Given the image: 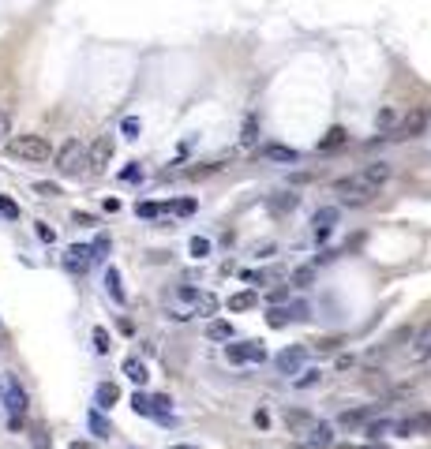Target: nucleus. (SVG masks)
<instances>
[{
	"label": "nucleus",
	"mask_w": 431,
	"mask_h": 449,
	"mask_svg": "<svg viewBox=\"0 0 431 449\" xmlns=\"http://www.w3.org/2000/svg\"><path fill=\"white\" fill-rule=\"evenodd\" d=\"M8 154L19 157V162H30V165H42L53 157V146L45 135H15V139H8Z\"/></svg>",
	"instance_id": "f257e3e1"
},
{
	"label": "nucleus",
	"mask_w": 431,
	"mask_h": 449,
	"mask_svg": "<svg viewBox=\"0 0 431 449\" xmlns=\"http://www.w3.org/2000/svg\"><path fill=\"white\" fill-rule=\"evenodd\" d=\"M334 195L341 198V206H368L379 191H375L371 183H364L360 176H345V180L334 183Z\"/></svg>",
	"instance_id": "f03ea898"
},
{
	"label": "nucleus",
	"mask_w": 431,
	"mask_h": 449,
	"mask_svg": "<svg viewBox=\"0 0 431 449\" xmlns=\"http://www.w3.org/2000/svg\"><path fill=\"white\" fill-rule=\"evenodd\" d=\"M83 165H86V146H83L79 139H68V142L57 150V172L79 176V172H83Z\"/></svg>",
	"instance_id": "7ed1b4c3"
},
{
	"label": "nucleus",
	"mask_w": 431,
	"mask_h": 449,
	"mask_svg": "<svg viewBox=\"0 0 431 449\" xmlns=\"http://www.w3.org/2000/svg\"><path fill=\"white\" fill-rule=\"evenodd\" d=\"M428 120H431L428 109L405 112V116H397V127L390 131V139H420V135H424V127H428Z\"/></svg>",
	"instance_id": "20e7f679"
},
{
	"label": "nucleus",
	"mask_w": 431,
	"mask_h": 449,
	"mask_svg": "<svg viewBox=\"0 0 431 449\" xmlns=\"http://www.w3.org/2000/svg\"><path fill=\"white\" fill-rule=\"evenodd\" d=\"M225 359H229V363H262V359H267V344H262V341L225 344Z\"/></svg>",
	"instance_id": "39448f33"
},
{
	"label": "nucleus",
	"mask_w": 431,
	"mask_h": 449,
	"mask_svg": "<svg viewBox=\"0 0 431 449\" xmlns=\"http://www.w3.org/2000/svg\"><path fill=\"white\" fill-rule=\"evenodd\" d=\"M0 400H4L8 412L23 420V412H27V389H23L15 379H4V393H0Z\"/></svg>",
	"instance_id": "423d86ee"
},
{
	"label": "nucleus",
	"mask_w": 431,
	"mask_h": 449,
	"mask_svg": "<svg viewBox=\"0 0 431 449\" xmlns=\"http://www.w3.org/2000/svg\"><path fill=\"white\" fill-rule=\"evenodd\" d=\"M304 356H308L304 344H293V348H285V352H278L274 356V367L282 374H300L304 371Z\"/></svg>",
	"instance_id": "0eeeda50"
},
{
	"label": "nucleus",
	"mask_w": 431,
	"mask_h": 449,
	"mask_svg": "<svg viewBox=\"0 0 431 449\" xmlns=\"http://www.w3.org/2000/svg\"><path fill=\"white\" fill-rule=\"evenodd\" d=\"M90 262H94L90 244H71L68 255H64V266H68L71 274H86V266H90Z\"/></svg>",
	"instance_id": "6e6552de"
},
{
	"label": "nucleus",
	"mask_w": 431,
	"mask_h": 449,
	"mask_svg": "<svg viewBox=\"0 0 431 449\" xmlns=\"http://www.w3.org/2000/svg\"><path fill=\"white\" fill-rule=\"evenodd\" d=\"M109 157H113V139H109V135H101V139L94 142L90 150H86V165H90L94 172H101V168L109 165Z\"/></svg>",
	"instance_id": "1a4fd4ad"
},
{
	"label": "nucleus",
	"mask_w": 431,
	"mask_h": 449,
	"mask_svg": "<svg viewBox=\"0 0 431 449\" xmlns=\"http://www.w3.org/2000/svg\"><path fill=\"white\" fill-rule=\"evenodd\" d=\"M360 180H364V183H371V188L379 191L382 183L390 180V165H386V162H371V165H364V168H360Z\"/></svg>",
	"instance_id": "9d476101"
},
{
	"label": "nucleus",
	"mask_w": 431,
	"mask_h": 449,
	"mask_svg": "<svg viewBox=\"0 0 431 449\" xmlns=\"http://www.w3.org/2000/svg\"><path fill=\"white\" fill-rule=\"evenodd\" d=\"M308 446H311V449H330V446H334V427H330V423H311Z\"/></svg>",
	"instance_id": "9b49d317"
},
{
	"label": "nucleus",
	"mask_w": 431,
	"mask_h": 449,
	"mask_svg": "<svg viewBox=\"0 0 431 449\" xmlns=\"http://www.w3.org/2000/svg\"><path fill=\"white\" fill-rule=\"evenodd\" d=\"M334 221H338V206H323V210H315V218H311V224H315V240H326V232L334 229Z\"/></svg>",
	"instance_id": "f8f14e48"
},
{
	"label": "nucleus",
	"mask_w": 431,
	"mask_h": 449,
	"mask_svg": "<svg viewBox=\"0 0 431 449\" xmlns=\"http://www.w3.org/2000/svg\"><path fill=\"white\" fill-rule=\"evenodd\" d=\"M106 292L113 296V303H127L124 281H121V270H116V266H109V270H106Z\"/></svg>",
	"instance_id": "ddd939ff"
},
{
	"label": "nucleus",
	"mask_w": 431,
	"mask_h": 449,
	"mask_svg": "<svg viewBox=\"0 0 431 449\" xmlns=\"http://www.w3.org/2000/svg\"><path fill=\"white\" fill-rule=\"evenodd\" d=\"M262 157H270V162H282V165H297L300 162V150H293V146H262Z\"/></svg>",
	"instance_id": "4468645a"
},
{
	"label": "nucleus",
	"mask_w": 431,
	"mask_h": 449,
	"mask_svg": "<svg viewBox=\"0 0 431 449\" xmlns=\"http://www.w3.org/2000/svg\"><path fill=\"white\" fill-rule=\"evenodd\" d=\"M394 431H397L402 438L420 435V431H431V415H412V420H402V423H394Z\"/></svg>",
	"instance_id": "2eb2a0df"
},
{
	"label": "nucleus",
	"mask_w": 431,
	"mask_h": 449,
	"mask_svg": "<svg viewBox=\"0 0 431 449\" xmlns=\"http://www.w3.org/2000/svg\"><path fill=\"white\" fill-rule=\"evenodd\" d=\"M86 423H90V435H94V438H113V423H109L106 415L98 412V408L86 415Z\"/></svg>",
	"instance_id": "dca6fc26"
},
{
	"label": "nucleus",
	"mask_w": 431,
	"mask_h": 449,
	"mask_svg": "<svg viewBox=\"0 0 431 449\" xmlns=\"http://www.w3.org/2000/svg\"><path fill=\"white\" fill-rule=\"evenodd\" d=\"M412 359H431V322L420 326V333H417V348H412Z\"/></svg>",
	"instance_id": "f3484780"
},
{
	"label": "nucleus",
	"mask_w": 431,
	"mask_h": 449,
	"mask_svg": "<svg viewBox=\"0 0 431 449\" xmlns=\"http://www.w3.org/2000/svg\"><path fill=\"white\" fill-rule=\"evenodd\" d=\"M124 374L135 382V386H143V382H147V363H143L139 356H127L124 359Z\"/></svg>",
	"instance_id": "a211bd4d"
},
{
	"label": "nucleus",
	"mask_w": 431,
	"mask_h": 449,
	"mask_svg": "<svg viewBox=\"0 0 431 449\" xmlns=\"http://www.w3.org/2000/svg\"><path fill=\"white\" fill-rule=\"evenodd\" d=\"M319 382H323V371H319V367H304V371L293 379V386H297V389H311V386H319Z\"/></svg>",
	"instance_id": "6ab92c4d"
},
{
	"label": "nucleus",
	"mask_w": 431,
	"mask_h": 449,
	"mask_svg": "<svg viewBox=\"0 0 431 449\" xmlns=\"http://www.w3.org/2000/svg\"><path fill=\"white\" fill-rule=\"evenodd\" d=\"M116 397H121V389H116L113 382H101V386H98V412H101V408H113Z\"/></svg>",
	"instance_id": "aec40b11"
},
{
	"label": "nucleus",
	"mask_w": 431,
	"mask_h": 449,
	"mask_svg": "<svg viewBox=\"0 0 431 449\" xmlns=\"http://www.w3.org/2000/svg\"><path fill=\"white\" fill-rule=\"evenodd\" d=\"M214 311H218V296H210V292H199V300H195V315L210 318Z\"/></svg>",
	"instance_id": "412c9836"
},
{
	"label": "nucleus",
	"mask_w": 431,
	"mask_h": 449,
	"mask_svg": "<svg viewBox=\"0 0 431 449\" xmlns=\"http://www.w3.org/2000/svg\"><path fill=\"white\" fill-rule=\"evenodd\" d=\"M206 337L210 341H233V322H210L206 326Z\"/></svg>",
	"instance_id": "4be33fe9"
},
{
	"label": "nucleus",
	"mask_w": 431,
	"mask_h": 449,
	"mask_svg": "<svg viewBox=\"0 0 431 449\" xmlns=\"http://www.w3.org/2000/svg\"><path fill=\"white\" fill-rule=\"evenodd\" d=\"M259 303V296L255 292H236V296H229V311H247V307H255Z\"/></svg>",
	"instance_id": "5701e85b"
},
{
	"label": "nucleus",
	"mask_w": 431,
	"mask_h": 449,
	"mask_svg": "<svg viewBox=\"0 0 431 449\" xmlns=\"http://www.w3.org/2000/svg\"><path fill=\"white\" fill-rule=\"evenodd\" d=\"M345 139H349V135H345V127H330V131H326V139L319 142V150H334V146H341Z\"/></svg>",
	"instance_id": "b1692460"
},
{
	"label": "nucleus",
	"mask_w": 431,
	"mask_h": 449,
	"mask_svg": "<svg viewBox=\"0 0 431 449\" xmlns=\"http://www.w3.org/2000/svg\"><path fill=\"white\" fill-rule=\"evenodd\" d=\"M267 322L274 326V330L289 326V322H293V318H289V307H270V311H267Z\"/></svg>",
	"instance_id": "393cba45"
},
{
	"label": "nucleus",
	"mask_w": 431,
	"mask_h": 449,
	"mask_svg": "<svg viewBox=\"0 0 431 449\" xmlns=\"http://www.w3.org/2000/svg\"><path fill=\"white\" fill-rule=\"evenodd\" d=\"M375 127H379V131H394V127H397V112L394 109H382L379 116H375Z\"/></svg>",
	"instance_id": "a878e982"
},
{
	"label": "nucleus",
	"mask_w": 431,
	"mask_h": 449,
	"mask_svg": "<svg viewBox=\"0 0 431 449\" xmlns=\"http://www.w3.org/2000/svg\"><path fill=\"white\" fill-rule=\"evenodd\" d=\"M368 420V408H356V412H341V427H360V423Z\"/></svg>",
	"instance_id": "bb28decb"
},
{
	"label": "nucleus",
	"mask_w": 431,
	"mask_h": 449,
	"mask_svg": "<svg viewBox=\"0 0 431 449\" xmlns=\"http://www.w3.org/2000/svg\"><path fill=\"white\" fill-rule=\"evenodd\" d=\"M188 251H191V259H206V255H210V240L206 236H195L188 244Z\"/></svg>",
	"instance_id": "cd10ccee"
},
{
	"label": "nucleus",
	"mask_w": 431,
	"mask_h": 449,
	"mask_svg": "<svg viewBox=\"0 0 431 449\" xmlns=\"http://www.w3.org/2000/svg\"><path fill=\"white\" fill-rule=\"evenodd\" d=\"M94 352H98V356L109 352V330L106 326H94Z\"/></svg>",
	"instance_id": "c85d7f7f"
},
{
	"label": "nucleus",
	"mask_w": 431,
	"mask_h": 449,
	"mask_svg": "<svg viewBox=\"0 0 431 449\" xmlns=\"http://www.w3.org/2000/svg\"><path fill=\"white\" fill-rule=\"evenodd\" d=\"M121 131H124V139H139V131H143L139 116H124L121 120Z\"/></svg>",
	"instance_id": "c756f323"
},
{
	"label": "nucleus",
	"mask_w": 431,
	"mask_h": 449,
	"mask_svg": "<svg viewBox=\"0 0 431 449\" xmlns=\"http://www.w3.org/2000/svg\"><path fill=\"white\" fill-rule=\"evenodd\" d=\"M297 203H300V195H293V191H282V195H278L270 206H274V210H293Z\"/></svg>",
	"instance_id": "7c9ffc66"
},
{
	"label": "nucleus",
	"mask_w": 431,
	"mask_h": 449,
	"mask_svg": "<svg viewBox=\"0 0 431 449\" xmlns=\"http://www.w3.org/2000/svg\"><path fill=\"white\" fill-rule=\"evenodd\" d=\"M259 142V124H255V116L244 120V146H255Z\"/></svg>",
	"instance_id": "2f4dec72"
},
{
	"label": "nucleus",
	"mask_w": 431,
	"mask_h": 449,
	"mask_svg": "<svg viewBox=\"0 0 431 449\" xmlns=\"http://www.w3.org/2000/svg\"><path fill=\"white\" fill-rule=\"evenodd\" d=\"M386 431H394V423H390V420H375V423H368V431H364V435H368V438H382Z\"/></svg>",
	"instance_id": "473e14b6"
},
{
	"label": "nucleus",
	"mask_w": 431,
	"mask_h": 449,
	"mask_svg": "<svg viewBox=\"0 0 431 449\" xmlns=\"http://www.w3.org/2000/svg\"><path fill=\"white\" fill-rule=\"evenodd\" d=\"M165 210L180 214V218H188V214H195V198H177L173 206H165Z\"/></svg>",
	"instance_id": "72a5a7b5"
},
{
	"label": "nucleus",
	"mask_w": 431,
	"mask_h": 449,
	"mask_svg": "<svg viewBox=\"0 0 431 449\" xmlns=\"http://www.w3.org/2000/svg\"><path fill=\"white\" fill-rule=\"evenodd\" d=\"M311 281H315V266H300L297 274H293V285H300V288H308Z\"/></svg>",
	"instance_id": "f704fd0d"
},
{
	"label": "nucleus",
	"mask_w": 431,
	"mask_h": 449,
	"mask_svg": "<svg viewBox=\"0 0 431 449\" xmlns=\"http://www.w3.org/2000/svg\"><path fill=\"white\" fill-rule=\"evenodd\" d=\"M121 180H124V183H135V180H143V165H139V162H132L127 168H121Z\"/></svg>",
	"instance_id": "c9c22d12"
},
{
	"label": "nucleus",
	"mask_w": 431,
	"mask_h": 449,
	"mask_svg": "<svg viewBox=\"0 0 431 449\" xmlns=\"http://www.w3.org/2000/svg\"><path fill=\"white\" fill-rule=\"evenodd\" d=\"M165 210V206H158V203H139V206H135V214H139V218H158V214H162Z\"/></svg>",
	"instance_id": "e433bc0d"
},
{
	"label": "nucleus",
	"mask_w": 431,
	"mask_h": 449,
	"mask_svg": "<svg viewBox=\"0 0 431 449\" xmlns=\"http://www.w3.org/2000/svg\"><path fill=\"white\" fill-rule=\"evenodd\" d=\"M132 408L139 415H150V397H147V393H132Z\"/></svg>",
	"instance_id": "4c0bfd02"
},
{
	"label": "nucleus",
	"mask_w": 431,
	"mask_h": 449,
	"mask_svg": "<svg viewBox=\"0 0 431 449\" xmlns=\"http://www.w3.org/2000/svg\"><path fill=\"white\" fill-rule=\"evenodd\" d=\"M34 191H38V195H42V198H57V195H60V188H57V183H49V180L34 183Z\"/></svg>",
	"instance_id": "58836bf2"
},
{
	"label": "nucleus",
	"mask_w": 431,
	"mask_h": 449,
	"mask_svg": "<svg viewBox=\"0 0 431 449\" xmlns=\"http://www.w3.org/2000/svg\"><path fill=\"white\" fill-rule=\"evenodd\" d=\"M106 251H109V236H98L90 244V255H94V259H106Z\"/></svg>",
	"instance_id": "ea45409f"
},
{
	"label": "nucleus",
	"mask_w": 431,
	"mask_h": 449,
	"mask_svg": "<svg viewBox=\"0 0 431 449\" xmlns=\"http://www.w3.org/2000/svg\"><path fill=\"white\" fill-rule=\"evenodd\" d=\"M0 214H4V218H19V206H15L8 195H0Z\"/></svg>",
	"instance_id": "a19ab883"
},
{
	"label": "nucleus",
	"mask_w": 431,
	"mask_h": 449,
	"mask_svg": "<svg viewBox=\"0 0 431 449\" xmlns=\"http://www.w3.org/2000/svg\"><path fill=\"white\" fill-rule=\"evenodd\" d=\"M30 446H34V449H49L53 442H49V435H45V431H34V435H30Z\"/></svg>",
	"instance_id": "79ce46f5"
},
{
	"label": "nucleus",
	"mask_w": 431,
	"mask_h": 449,
	"mask_svg": "<svg viewBox=\"0 0 431 449\" xmlns=\"http://www.w3.org/2000/svg\"><path fill=\"white\" fill-rule=\"evenodd\" d=\"M8 135H12V116L0 109V142H8Z\"/></svg>",
	"instance_id": "37998d69"
},
{
	"label": "nucleus",
	"mask_w": 431,
	"mask_h": 449,
	"mask_svg": "<svg viewBox=\"0 0 431 449\" xmlns=\"http://www.w3.org/2000/svg\"><path fill=\"white\" fill-rule=\"evenodd\" d=\"M338 344H341V337H323V341H315V348L319 352H334Z\"/></svg>",
	"instance_id": "c03bdc74"
},
{
	"label": "nucleus",
	"mask_w": 431,
	"mask_h": 449,
	"mask_svg": "<svg viewBox=\"0 0 431 449\" xmlns=\"http://www.w3.org/2000/svg\"><path fill=\"white\" fill-rule=\"evenodd\" d=\"M38 236H42V240H45V244H53V240H57V232H53V229H49V224H38Z\"/></svg>",
	"instance_id": "a18cd8bd"
},
{
	"label": "nucleus",
	"mask_w": 431,
	"mask_h": 449,
	"mask_svg": "<svg viewBox=\"0 0 431 449\" xmlns=\"http://www.w3.org/2000/svg\"><path fill=\"white\" fill-rule=\"evenodd\" d=\"M285 296H289V288H274V292H270V300H274V303H282Z\"/></svg>",
	"instance_id": "49530a36"
},
{
	"label": "nucleus",
	"mask_w": 431,
	"mask_h": 449,
	"mask_svg": "<svg viewBox=\"0 0 431 449\" xmlns=\"http://www.w3.org/2000/svg\"><path fill=\"white\" fill-rule=\"evenodd\" d=\"M71 449H94L90 442H71Z\"/></svg>",
	"instance_id": "de8ad7c7"
},
{
	"label": "nucleus",
	"mask_w": 431,
	"mask_h": 449,
	"mask_svg": "<svg viewBox=\"0 0 431 449\" xmlns=\"http://www.w3.org/2000/svg\"><path fill=\"white\" fill-rule=\"evenodd\" d=\"M173 449H195V446H184V442H180V446H173Z\"/></svg>",
	"instance_id": "09e8293b"
},
{
	"label": "nucleus",
	"mask_w": 431,
	"mask_h": 449,
	"mask_svg": "<svg viewBox=\"0 0 431 449\" xmlns=\"http://www.w3.org/2000/svg\"><path fill=\"white\" fill-rule=\"evenodd\" d=\"M364 449H382V446H364Z\"/></svg>",
	"instance_id": "8fccbe9b"
}]
</instances>
